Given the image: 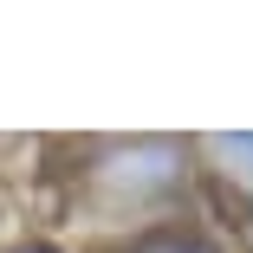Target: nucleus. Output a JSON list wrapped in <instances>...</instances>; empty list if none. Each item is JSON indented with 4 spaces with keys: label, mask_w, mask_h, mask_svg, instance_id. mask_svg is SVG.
Masks as SVG:
<instances>
[{
    "label": "nucleus",
    "mask_w": 253,
    "mask_h": 253,
    "mask_svg": "<svg viewBox=\"0 0 253 253\" xmlns=\"http://www.w3.org/2000/svg\"><path fill=\"white\" fill-rule=\"evenodd\" d=\"M182 169H188V149L175 136H130L91 163V182L111 201H156V195L182 188Z\"/></svg>",
    "instance_id": "1"
},
{
    "label": "nucleus",
    "mask_w": 253,
    "mask_h": 253,
    "mask_svg": "<svg viewBox=\"0 0 253 253\" xmlns=\"http://www.w3.org/2000/svg\"><path fill=\"white\" fill-rule=\"evenodd\" d=\"M130 253H221V247L201 234H182V227H149L143 240H130Z\"/></svg>",
    "instance_id": "2"
},
{
    "label": "nucleus",
    "mask_w": 253,
    "mask_h": 253,
    "mask_svg": "<svg viewBox=\"0 0 253 253\" xmlns=\"http://www.w3.org/2000/svg\"><path fill=\"white\" fill-rule=\"evenodd\" d=\"M208 149L221 163H234L227 175H240V182H253V130H240V136H208Z\"/></svg>",
    "instance_id": "3"
},
{
    "label": "nucleus",
    "mask_w": 253,
    "mask_h": 253,
    "mask_svg": "<svg viewBox=\"0 0 253 253\" xmlns=\"http://www.w3.org/2000/svg\"><path fill=\"white\" fill-rule=\"evenodd\" d=\"M13 253H59V247H39V240H33V247H13Z\"/></svg>",
    "instance_id": "4"
}]
</instances>
